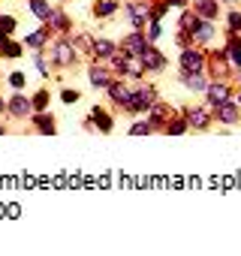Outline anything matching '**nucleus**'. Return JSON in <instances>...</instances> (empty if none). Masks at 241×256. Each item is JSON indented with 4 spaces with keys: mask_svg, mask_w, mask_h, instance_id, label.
<instances>
[{
    "mask_svg": "<svg viewBox=\"0 0 241 256\" xmlns=\"http://www.w3.org/2000/svg\"><path fill=\"white\" fill-rule=\"evenodd\" d=\"M34 112H36V108H34L30 96H24L22 90H16V96L6 100V114H10L12 120H24V118H30Z\"/></svg>",
    "mask_w": 241,
    "mask_h": 256,
    "instance_id": "1",
    "label": "nucleus"
},
{
    "mask_svg": "<svg viewBox=\"0 0 241 256\" xmlns=\"http://www.w3.org/2000/svg\"><path fill=\"white\" fill-rule=\"evenodd\" d=\"M76 60H78V52L72 48L70 36H66V40H58V42L52 46V64H54V66H72Z\"/></svg>",
    "mask_w": 241,
    "mask_h": 256,
    "instance_id": "2",
    "label": "nucleus"
},
{
    "mask_svg": "<svg viewBox=\"0 0 241 256\" xmlns=\"http://www.w3.org/2000/svg\"><path fill=\"white\" fill-rule=\"evenodd\" d=\"M202 66H205V58H202L199 48H193V46L181 48V70H187V72H202Z\"/></svg>",
    "mask_w": 241,
    "mask_h": 256,
    "instance_id": "3",
    "label": "nucleus"
},
{
    "mask_svg": "<svg viewBox=\"0 0 241 256\" xmlns=\"http://www.w3.org/2000/svg\"><path fill=\"white\" fill-rule=\"evenodd\" d=\"M88 78H90V88H100V90H106V88L114 82V76H112V70H108L106 64H94V66L88 70Z\"/></svg>",
    "mask_w": 241,
    "mask_h": 256,
    "instance_id": "4",
    "label": "nucleus"
},
{
    "mask_svg": "<svg viewBox=\"0 0 241 256\" xmlns=\"http://www.w3.org/2000/svg\"><path fill=\"white\" fill-rule=\"evenodd\" d=\"M94 126H96V130L100 133H112V126H114V120H112V114H106L100 106L90 112V118L84 120V130H94Z\"/></svg>",
    "mask_w": 241,
    "mask_h": 256,
    "instance_id": "5",
    "label": "nucleus"
},
{
    "mask_svg": "<svg viewBox=\"0 0 241 256\" xmlns=\"http://www.w3.org/2000/svg\"><path fill=\"white\" fill-rule=\"evenodd\" d=\"M46 28H48L52 34H70V30H72V24H70L66 12H64L60 6H54V10H52V16L46 18Z\"/></svg>",
    "mask_w": 241,
    "mask_h": 256,
    "instance_id": "6",
    "label": "nucleus"
},
{
    "mask_svg": "<svg viewBox=\"0 0 241 256\" xmlns=\"http://www.w3.org/2000/svg\"><path fill=\"white\" fill-rule=\"evenodd\" d=\"M139 58H142V64H145V72H163V70H166V60H163V54H160L157 48H151V46H148V48H145Z\"/></svg>",
    "mask_w": 241,
    "mask_h": 256,
    "instance_id": "7",
    "label": "nucleus"
},
{
    "mask_svg": "<svg viewBox=\"0 0 241 256\" xmlns=\"http://www.w3.org/2000/svg\"><path fill=\"white\" fill-rule=\"evenodd\" d=\"M184 118H187V124L193 126V130H205V126L211 124V112H208V108H199V106L187 108V112H184Z\"/></svg>",
    "mask_w": 241,
    "mask_h": 256,
    "instance_id": "8",
    "label": "nucleus"
},
{
    "mask_svg": "<svg viewBox=\"0 0 241 256\" xmlns=\"http://www.w3.org/2000/svg\"><path fill=\"white\" fill-rule=\"evenodd\" d=\"M148 46H151V42H148V36H145L142 30H133V34L124 40V46H120V48H124L127 54H142Z\"/></svg>",
    "mask_w": 241,
    "mask_h": 256,
    "instance_id": "9",
    "label": "nucleus"
},
{
    "mask_svg": "<svg viewBox=\"0 0 241 256\" xmlns=\"http://www.w3.org/2000/svg\"><path fill=\"white\" fill-rule=\"evenodd\" d=\"M30 120H34V126H36V133H42V136H54V133H58V130H54V118L46 114V112H34Z\"/></svg>",
    "mask_w": 241,
    "mask_h": 256,
    "instance_id": "10",
    "label": "nucleus"
},
{
    "mask_svg": "<svg viewBox=\"0 0 241 256\" xmlns=\"http://www.w3.org/2000/svg\"><path fill=\"white\" fill-rule=\"evenodd\" d=\"M48 36H52V30H48V28H36L34 34H28V36H24V46H28V48H34V52H42V48L48 46Z\"/></svg>",
    "mask_w": 241,
    "mask_h": 256,
    "instance_id": "11",
    "label": "nucleus"
},
{
    "mask_svg": "<svg viewBox=\"0 0 241 256\" xmlns=\"http://www.w3.org/2000/svg\"><path fill=\"white\" fill-rule=\"evenodd\" d=\"M181 82H184L187 90H196V94H205V88H208V82H205L202 72H187V70H181Z\"/></svg>",
    "mask_w": 241,
    "mask_h": 256,
    "instance_id": "12",
    "label": "nucleus"
},
{
    "mask_svg": "<svg viewBox=\"0 0 241 256\" xmlns=\"http://www.w3.org/2000/svg\"><path fill=\"white\" fill-rule=\"evenodd\" d=\"M214 114H217V120H223V124H235V120H238V106L229 102V100H223V102L214 106Z\"/></svg>",
    "mask_w": 241,
    "mask_h": 256,
    "instance_id": "13",
    "label": "nucleus"
},
{
    "mask_svg": "<svg viewBox=\"0 0 241 256\" xmlns=\"http://www.w3.org/2000/svg\"><path fill=\"white\" fill-rule=\"evenodd\" d=\"M114 52H118V46H114L112 40H102V36H100V40H94V52H90V58H94V60H96V58H100V60H108Z\"/></svg>",
    "mask_w": 241,
    "mask_h": 256,
    "instance_id": "14",
    "label": "nucleus"
},
{
    "mask_svg": "<svg viewBox=\"0 0 241 256\" xmlns=\"http://www.w3.org/2000/svg\"><path fill=\"white\" fill-rule=\"evenodd\" d=\"M106 90H108L112 102H118V106H127V102H130V96H133V90H127V88L120 84V82H112Z\"/></svg>",
    "mask_w": 241,
    "mask_h": 256,
    "instance_id": "15",
    "label": "nucleus"
},
{
    "mask_svg": "<svg viewBox=\"0 0 241 256\" xmlns=\"http://www.w3.org/2000/svg\"><path fill=\"white\" fill-rule=\"evenodd\" d=\"M118 10H120L118 0H96L94 4V18H112Z\"/></svg>",
    "mask_w": 241,
    "mask_h": 256,
    "instance_id": "16",
    "label": "nucleus"
},
{
    "mask_svg": "<svg viewBox=\"0 0 241 256\" xmlns=\"http://www.w3.org/2000/svg\"><path fill=\"white\" fill-rule=\"evenodd\" d=\"M193 12H196L199 18H205V22H214V18H217V0H196Z\"/></svg>",
    "mask_w": 241,
    "mask_h": 256,
    "instance_id": "17",
    "label": "nucleus"
},
{
    "mask_svg": "<svg viewBox=\"0 0 241 256\" xmlns=\"http://www.w3.org/2000/svg\"><path fill=\"white\" fill-rule=\"evenodd\" d=\"M205 94H208V106H217V102L229 100V88H226L223 82H214V84H208V88H205Z\"/></svg>",
    "mask_w": 241,
    "mask_h": 256,
    "instance_id": "18",
    "label": "nucleus"
},
{
    "mask_svg": "<svg viewBox=\"0 0 241 256\" xmlns=\"http://www.w3.org/2000/svg\"><path fill=\"white\" fill-rule=\"evenodd\" d=\"M70 42H72V48H76V52H84V54H90V52H94V36H88V34H72V36H70Z\"/></svg>",
    "mask_w": 241,
    "mask_h": 256,
    "instance_id": "19",
    "label": "nucleus"
},
{
    "mask_svg": "<svg viewBox=\"0 0 241 256\" xmlns=\"http://www.w3.org/2000/svg\"><path fill=\"white\" fill-rule=\"evenodd\" d=\"M22 54H24V42H18V40H10L6 48L0 52V58H4V60H18Z\"/></svg>",
    "mask_w": 241,
    "mask_h": 256,
    "instance_id": "20",
    "label": "nucleus"
},
{
    "mask_svg": "<svg viewBox=\"0 0 241 256\" xmlns=\"http://www.w3.org/2000/svg\"><path fill=\"white\" fill-rule=\"evenodd\" d=\"M28 4H30V12H34L40 22H46V18L52 16V10H54V6H48V0H28Z\"/></svg>",
    "mask_w": 241,
    "mask_h": 256,
    "instance_id": "21",
    "label": "nucleus"
},
{
    "mask_svg": "<svg viewBox=\"0 0 241 256\" xmlns=\"http://www.w3.org/2000/svg\"><path fill=\"white\" fill-rule=\"evenodd\" d=\"M30 102H34V108H36V112H48V102H52V94H48V88H40V90L30 96Z\"/></svg>",
    "mask_w": 241,
    "mask_h": 256,
    "instance_id": "22",
    "label": "nucleus"
},
{
    "mask_svg": "<svg viewBox=\"0 0 241 256\" xmlns=\"http://www.w3.org/2000/svg\"><path fill=\"white\" fill-rule=\"evenodd\" d=\"M0 30H4V34H10V36H16V30H18V18L0 10Z\"/></svg>",
    "mask_w": 241,
    "mask_h": 256,
    "instance_id": "23",
    "label": "nucleus"
},
{
    "mask_svg": "<svg viewBox=\"0 0 241 256\" xmlns=\"http://www.w3.org/2000/svg\"><path fill=\"white\" fill-rule=\"evenodd\" d=\"M187 126H190V124H187V118H184V120H181V118H178V120H172V118H169L166 133H169V136H181V133H187Z\"/></svg>",
    "mask_w": 241,
    "mask_h": 256,
    "instance_id": "24",
    "label": "nucleus"
},
{
    "mask_svg": "<svg viewBox=\"0 0 241 256\" xmlns=\"http://www.w3.org/2000/svg\"><path fill=\"white\" fill-rule=\"evenodd\" d=\"M6 82H10V88H12V90H24L28 76H24L22 70H16V72H10V76H6Z\"/></svg>",
    "mask_w": 241,
    "mask_h": 256,
    "instance_id": "25",
    "label": "nucleus"
},
{
    "mask_svg": "<svg viewBox=\"0 0 241 256\" xmlns=\"http://www.w3.org/2000/svg\"><path fill=\"white\" fill-rule=\"evenodd\" d=\"M148 133H154V126L148 124V118H145V120H136V124L130 126V136H148Z\"/></svg>",
    "mask_w": 241,
    "mask_h": 256,
    "instance_id": "26",
    "label": "nucleus"
},
{
    "mask_svg": "<svg viewBox=\"0 0 241 256\" xmlns=\"http://www.w3.org/2000/svg\"><path fill=\"white\" fill-rule=\"evenodd\" d=\"M34 66L40 70V76H42V78H48V76H52V64H46L42 52H36V54H34Z\"/></svg>",
    "mask_w": 241,
    "mask_h": 256,
    "instance_id": "27",
    "label": "nucleus"
},
{
    "mask_svg": "<svg viewBox=\"0 0 241 256\" xmlns=\"http://www.w3.org/2000/svg\"><path fill=\"white\" fill-rule=\"evenodd\" d=\"M148 24H151V28H148V42H157V40L163 36V24H160L157 18H151Z\"/></svg>",
    "mask_w": 241,
    "mask_h": 256,
    "instance_id": "28",
    "label": "nucleus"
},
{
    "mask_svg": "<svg viewBox=\"0 0 241 256\" xmlns=\"http://www.w3.org/2000/svg\"><path fill=\"white\" fill-rule=\"evenodd\" d=\"M60 100H64L66 106H72V102H78V90H70V88H66V90L60 94Z\"/></svg>",
    "mask_w": 241,
    "mask_h": 256,
    "instance_id": "29",
    "label": "nucleus"
},
{
    "mask_svg": "<svg viewBox=\"0 0 241 256\" xmlns=\"http://www.w3.org/2000/svg\"><path fill=\"white\" fill-rule=\"evenodd\" d=\"M229 28H232V34L241 28V12H229Z\"/></svg>",
    "mask_w": 241,
    "mask_h": 256,
    "instance_id": "30",
    "label": "nucleus"
},
{
    "mask_svg": "<svg viewBox=\"0 0 241 256\" xmlns=\"http://www.w3.org/2000/svg\"><path fill=\"white\" fill-rule=\"evenodd\" d=\"M10 40H12L10 34H4V30H0V52H4V48H6V42H10Z\"/></svg>",
    "mask_w": 241,
    "mask_h": 256,
    "instance_id": "31",
    "label": "nucleus"
},
{
    "mask_svg": "<svg viewBox=\"0 0 241 256\" xmlns=\"http://www.w3.org/2000/svg\"><path fill=\"white\" fill-rule=\"evenodd\" d=\"M0 114H6V96L0 94Z\"/></svg>",
    "mask_w": 241,
    "mask_h": 256,
    "instance_id": "32",
    "label": "nucleus"
},
{
    "mask_svg": "<svg viewBox=\"0 0 241 256\" xmlns=\"http://www.w3.org/2000/svg\"><path fill=\"white\" fill-rule=\"evenodd\" d=\"M0 136H6V126L4 124H0Z\"/></svg>",
    "mask_w": 241,
    "mask_h": 256,
    "instance_id": "33",
    "label": "nucleus"
},
{
    "mask_svg": "<svg viewBox=\"0 0 241 256\" xmlns=\"http://www.w3.org/2000/svg\"><path fill=\"white\" fill-rule=\"evenodd\" d=\"M60 4H70V0H60Z\"/></svg>",
    "mask_w": 241,
    "mask_h": 256,
    "instance_id": "34",
    "label": "nucleus"
},
{
    "mask_svg": "<svg viewBox=\"0 0 241 256\" xmlns=\"http://www.w3.org/2000/svg\"><path fill=\"white\" fill-rule=\"evenodd\" d=\"M0 82H4V78H0Z\"/></svg>",
    "mask_w": 241,
    "mask_h": 256,
    "instance_id": "35",
    "label": "nucleus"
}]
</instances>
